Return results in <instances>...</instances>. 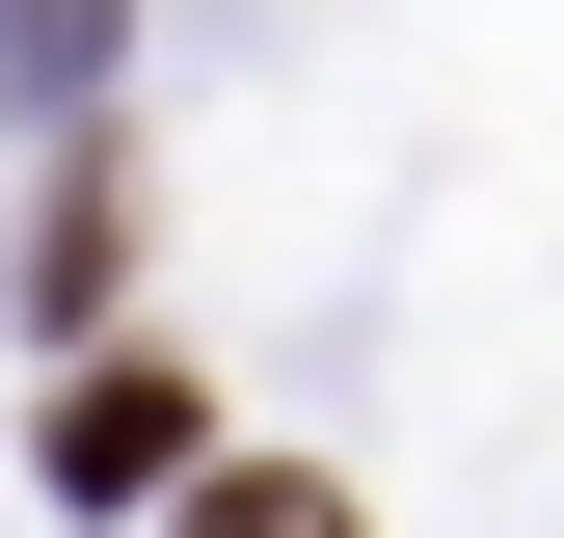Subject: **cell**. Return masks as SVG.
<instances>
[{"label":"cell","instance_id":"cell-1","mask_svg":"<svg viewBox=\"0 0 564 538\" xmlns=\"http://www.w3.org/2000/svg\"><path fill=\"white\" fill-rule=\"evenodd\" d=\"M54 485H82V512L216 485V404H188V351H82V377H54Z\"/></svg>","mask_w":564,"mask_h":538},{"label":"cell","instance_id":"cell-2","mask_svg":"<svg viewBox=\"0 0 564 538\" xmlns=\"http://www.w3.org/2000/svg\"><path fill=\"white\" fill-rule=\"evenodd\" d=\"M108 269H134V162L82 134V162H54V216H28V323H108Z\"/></svg>","mask_w":564,"mask_h":538},{"label":"cell","instance_id":"cell-3","mask_svg":"<svg viewBox=\"0 0 564 538\" xmlns=\"http://www.w3.org/2000/svg\"><path fill=\"white\" fill-rule=\"evenodd\" d=\"M188 538H349V485H296V458H216V485H188Z\"/></svg>","mask_w":564,"mask_h":538},{"label":"cell","instance_id":"cell-4","mask_svg":"<svg viewBox=\"0 0 564 538\" xmlns=\"http://www.w3.org/2000/svg\"><path fill=\"white\" fill-rule=\"evenodd\" d=\"M0 54H28L54 108H82V82H108V0H0Z\"/></svg>","mask_w":564,"mask_h":538}]
</instances>
